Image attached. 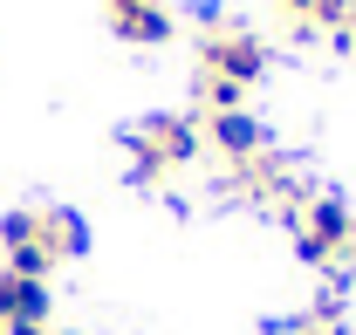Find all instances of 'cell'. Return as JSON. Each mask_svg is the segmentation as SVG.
I'll use <instances>...</instances> for the list:
<instances>
[{
	"instance_id": "1",
	"label": "cell",
	"mask_w": 356,
	"mask_h": 335,
	"mask_svg": "<svg viewBox=\"0 0 356 335\" xmlns=\"http://www.w3.org/2000/svg\"><path fill=\"white\" fill-rule=\"evenodd\" d=\"M199 62H206V76H213V83L247 89V83H261V69H267V48L254 42V35H213V42L199 48Z\"/></svg>"
},
{
	"instance_id": "2",
	"label": "cell",
	"mask_w": 356,
	"mask_h": 335,
	"mask_svg": "<svg viewBox=\"0 0 356 335\" xmlns=\"http://www.w3.org/2000/svg\"><path fill=\"white\" fill-rule=\"evenodd\" d=\"M343 247H350V212L336 206V199H309L302 206V260L329 267Z\"/></svg>"
},
{
	"instance_id": "3",
	"label": "cell",
	"mask_w": 356,
	"mask_h": 335,
	"mask_svg": "<svg viewBox=\"0 0 356 335\" xmlns=\"http://www.w3.org/2000/svg\"><path fill=\"white\" fill-rule=\"evenodd\" d=\"M0 322L7 329H48V281L0 274Z\"/></svg>"
},
{
	"instance_id": "4",
	"label": "cell",
	"mask_w": 356,
	"mask_h": 335,
	"mask_svg": "<svg viewBox=\"0 0 356 335\" xmlns=\"http://www.w3.org/2000/svg\"><path fill=\"white\" fill-rule=\"evenodd\" d=\"M213 144H220L226 158L247 165V158H261V124H254L247 110H220V117H213Z\"/></svg>"
},
{
	"instance_id": "5",
	"label": "cell",
	"mask_w": 356,
	"mask_h": 335,
	"mask_svg": "<svg viewBox=\"0 0 356 335\" xmlns=\"http://www.w3.org/2000/svg\"><path fill=\"white\" fill-rule=\"evenodd\" d=\"M117 35H124V42H165V35H172V14H165L158 0L117 7Z\"/></svg>"
},
{
	"instance_id": "6",
	"label": "cell",
	"mask_w": 356,
	"mask_h": 335,
	"mask_svg": "<svg viewBox=\"0 0 356 335\" xmlns=\"http://www.w3.org/2000/svg\"><path fill=\"white\" fill-rule=\"evenodd\" d=\"M288 14H309V21H350V0H274Z\"/></svg>"
},
{
	"instance_id": "7",
	"label": "cell",
	"mask_w": 356,
	"mask_h": 335,
	"mask_svg": "<svg viewBox=\"0 0 356 335\" xmlns=\"http://www.w3.org/2000/svg\"><path fill=\"white\" fill-rule=\"evenodd\" d=\"M110 7H137V0H110Z\"/></svg>"
},
{
	"instance_id": "8",
	"label": "cell",
	"mask_w": 356,
	"mask_h": 335,
	"mask_svg": "<svg viewBox=\"0 0 356 335\" xmlns=\"http://www.w3.org/2000/svg\"><path fill=\"white\" fill-rule=\"evenodd\" d=\"M315 335H343V329H315Z\"/></svg>"
},
{
	"instance_id": "9",
	"label": "cell",
	"mask_w": 356,
	"mask_h": 335,
	"mask_svg": "<svg viewBox=\"0 0 356 335\" xmlns=\"http://www.w3.org/2000/svg\"><path fill=\"white\" fill-rule=\"evenodd\" d=\"M350 28H356V7H350Z\"/></svg>"
},
{
	"instance_id": "10",
	"label": "cell",
	"mask_w": 356,
	"mask_h": 335,
	"mask_svg": "<svg viewBox=\"0 0 356 335\" xmlns=\"http://www.w3.org/2000/svg\"><path fill=\"white\" fill-rule=\"evenodd\" d=\"M0 329H7V322H0Z\"/></svg>"
}]
</instances>
